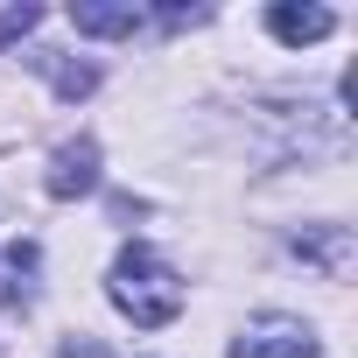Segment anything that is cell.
<instances>
[{
    "instance_id": "obj_1",
    "label": "cell",
    "mask_w": 358,
    "mask_h": 358,
    "mask_svg": "<svg viewBox=\"0 0 358 358\" xmlns=\"http://www.w3.org/2000/svg\"><path fill=\"white\" fill-rule=\"evenodd\" d=\"M113 309L134 323V330H162L183 316V281H176V267L155 253V246H127L113 260V281H106Z\"/></svg>"
},
{
    "instance_id": "obj_3",
    "label": "cell",
    "mask_w": 358,
    "mask_h": 358,
    "mask_svg": "<svg viewBox=\"0 0 358 358\" xmlns=\"http://www.w3.org/2000/svg\"><path fill=\"white\" fill-rule=\"evenodd\" d=\"M43 190H50L57 204H71V197L99 190V141H64V148L50 155V176H43Z\"/></svg>"
},
{
    "instance_id": "obj_8",
    "label": "cell",
    "mask_w": 358,
    "mask_h": 358,
    "mask_svg": "<svg viewBox=\"0 0 358 358\" xmlns=\"http://www.w3.org/2000/svg\"><path fill=\"white\" fill-rule=\"evenodd\" d=\"M50 78H57V92H64V99H85V92L99 85V78H92L85 64H50Z\"/></svg>"
},
{
    "instance_id": "obj_2",
    "label": "cell",
    "mask_w": 358,
    "mask_h": 358,
    "mask_svg": "<svg viewBox=\"0 0 358 358\" xmlns=\"http://www.w3.org/2000/svg\"><path fill=\"white\" fill-rule=\"evenodd\" d=\"M232 358H316V330H309L302 316L267 309V316H253V323L232 337Z\"/></svg>"
},
{
    "instance_id": "obj_10",
    "label": "cell",
    "mask_w": 358,
    "mask_h": 358,
    "mask_svg": "<svg viewBox=\"0 0 358 358\" xmlns=\"http://www.w3.org/2000/svg\"><path fill=\"white\" fill-rule=\"evenodd\" d=\"M64 358H106L99 344H64Z\"/></svg>"
},
{
    "instance_id": "obj_9",
    "label": "cell",
    "mask_w": 358,
    "mask_h": 358,
    "mask_svg": "<svg viewBox=\"0 0 358 358\" xmlns=\"http://www.w3.org/2000/svg\"><path fill=\"white\" fill-rule=\"evenodd\" d=\"M43 22V8H8V15H0V43H15V36H29Z\"/></svg>"
},
{
    "instance_id": "obj_6",
    "label": "cell",
    "mask_w": 358,
    "mask_h": 358,
    "mask_svg": "<svg viewBox=\"0 0 358 358\" xmlns=\"http://www.w3.org/2000/svg\"><path fill=\"white\" fill-rule=\"evenodd\" d=\"M29 274H36V246L29 239H15L8 253H0V302H8V309H29Z\"/></svg>"
},
{
    "instance_id": "obj_5",
    "label": "cell",
    "mask_w": 358,
    "mask_h": 358,
    "mask_svg": "<svg viewBox=\"0 0 358 358\" xmlns=\"http://www.w3.org/2000/svg\"><path fill=\"white\" fill-rule=\"evenodd\" d=\"M267 29H274L288 50H302V43H323L337 22H330V8H295V0H281V8H267Z\"/></svg>"
},
{
    "instance_id": "obj_7",
    "label": "cell",
    "mask_w": 358,
    "mask_h": 358,
    "mask_svg": "<svg viewBox=\"0 0 358 358\" xmlns=\"http://www.w3.org/2000/svg\"><path fill=\"white\" fill-rule=\"evenodd\" d=\"M71 29H78V36H134V29H141V8H99V0H78V8H71Z\"/></svg>"
},
{
    "instance_id": "obj_4",
    "label": "cell",
    "mask_w": 358,
    "mask_h": 358,
    "mask_svg": "<svg viewBox=\"0 0 358 358\" xmlns=\"http://www.w3.org/2000/svg\"><path fill=\"white\" fill-rule=\"evenodd\" d=\"M295 253L309 267H323V281H344L351 274V225H302L295 232Z\"/></svg>"
}]
</instances>
